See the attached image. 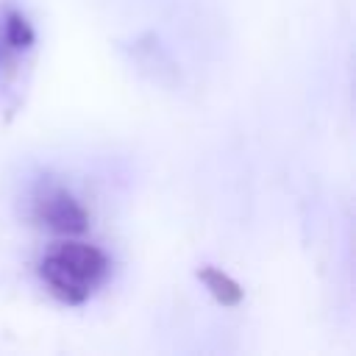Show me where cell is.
<instances>
[{
    "instance_id": "4",
    "label": "cell",
    "mask_w": 356,
    "mask_h": 356,
    "mask_svg": "<svg viewBox=\"0 0 356 356\" xmlns=\"http://www.w3.org/2000/svg\"><path fill=\"white\" fill-rule=\"evenodd\" d=\"M197 281L206 286V292L220 303V306H239L242 303V298H245V289L239 286V281H234L228 273H222L220 267H211V264H206V267H200L197 270Z\"/></svg>"
},
{
    "instance_id": "1",
    "label": "cell",
    "mask_w": 356,
    "mask_h": 356,
    "mask_svg": "<svg viewBox=\"0 0 356 356\" xmlns=\"http://www.w3.org/2000/svg\"><path fill=\"white\" fill-rule=\"evenodd\" d=\"M108 273V256L97 245L72 236L53 242L39 259V278L44 281L47 292L67 306L86 303L106 284Z\"/></svg>"
},
{
    "instance_id": "2",
    "label": "cell",
    "mask_w": 356,
    "mask_h": 356,
    "mask_svg": "<svg viewBox=\"0 0 356 356\" xmlns=\"http://www.w3.org/2000/svg\"><path fill=\"white\" fill-rule=\"evenodd\" d=\"M31 214L42 228L58 236H78L89 228L86 209L78 203L72 192H67L58 184H39L31 200Z\"/></svg>"
},
{
    "instance_id": "3",
    "label": "cell",
    "mask_w": 356,
    "mask_h": 356,
    "mask_svg": "<svg viewBox=\"0 0 356 356\" xmlns=\"http://www.w3.org/2000/svg\"><path fill=\"white\" fill-rule=\"evenodd\" d=\"M33 42H36V33L28 17L17 8H6L0 17V61H6L8 56L28 53Z\"/></svg>"
}]
</instances>
